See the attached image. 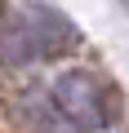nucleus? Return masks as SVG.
Segmentation results:
<instances>
[{
	"mask_svg": "<svg viewBox=\"0 0 129 133\" xmlns=\"http://www.w3.org/2000/svg\"><path fill=\"white\" fill-rule=\"evenodd\" d=\"M53 107L76 129H102L107 124V93L89 71H62L53 80Z\"/></svg>",
	"mask_w": 129,
	"mask_h": 133,
	"instance_id": "obj_1",
	"label": "nucleus"
}]
</instances>
